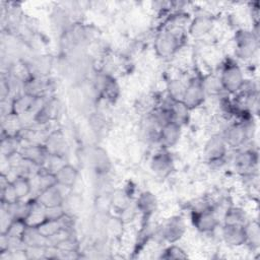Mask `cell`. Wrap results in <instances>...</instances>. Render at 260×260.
<instances>
[{
  "label": "cell",
  "instance_id": "cell-8",
  "mask_svg": "<svg viewBox=\"0 0 260 260\" xmlns=\"http://www.w3.org/2000/svg\"><path fill=\"white\" fill-rule=\"evenodd\" d=\"M151 171L159 178L168 177L174 169V160L167 148H161L150 160Z\"/></svg>",
  "mask_w": 260,
  "mask_h": 260
},
{
  "label": "cell",
  "instance_id": "cell-4",
  "mask_svg": "<svg viewBox=\"0 0 260 260\" xmlns=\"http://www.w3.org/2000/svg\"><path fill=\"white\" fill-rule=\"evenodd\" d=\"M192 221L194 226L201 233H211L219 225L217 212L211 205L207 204L193 210Z\"/></svg>",
  "mask_w": 260,
  "mask_h": 260
},
{
  "label": "cell",
  "instance_id": "cell-7",
  "mask_svg": "<svg viewBox=\"0 0 260 260\" xmlns=\"http://www.w3.org/2000/svg\"><path fill=\"white\" fill-rule=\"evenodd\" d=\"M228 151V145L225 144L223 138L220 134L213 135L205 143L203 154L207 162L216 165L222 162Z\"/></svg>",
  "mask_w": 260,
  "mask_h": 260
},
{
  "label": "cell",
  "instance_id": "cell-15",
  "mask_svg": "<svg viewBox=\"0 0 260 260\" xmlns=\"http://www.w3.org/2000/svg\"><path fill=\"white\" fill-rule=\"evenodd\" d=\"M213 20L209 15H197L190 24L189 32L194 38H202L212 29Z\"/></svg>",
  "mask_w": 260,
  "mask_h": 260
},
{
  "label": "cell",
  "instance_id": "cell-14",
  "mask_svg": "<svg viewBox=\"0 0 260 260\" xmlns=\"http://www.w3.org/2000/svg\"><path fill=\"white\" fill-rule=\"evenodd\" d=\"M22 157L32 164H35L38 167H44L49 153L45 147L44 144H30L20 151Z\"/></svg>",
  "mask_w": 260,
  "mask_h": 260
},
{
  "label": "cell",
  "instance_id": "cell-16",
  "mask_svg": "<svg viewBox=\"0 0 260 260\" xmlns=\"http://www.w3.org/2000/svg\"><path fill=\"white\" fill-rule=\"evenodd\" d=\"M157 208V200L155 196L148 192H142L136 199V210L144 217H149Z\"/></svg>",
  "mask_w": 260,
  "mask_h": 260
},
{
  "label": "cell",
  "instance_id": "cell-19",
  "mask_svg": "<svg viewBox=\"0 0 260 260\" xmlns=\"http://www.w3.org/2000/svg\"><path fill=\"white\" fill-rule=\"evenodd\" d=\"M37 231L46 239L50 240L59 234L63 229L60 219H53V218H45L42 222L35 226Z\"/></svg>",
  "mask_w": 260,
  "mask_h": 260
},
{
  "label": "cell",
  "instance_id": "cell-18",
  "mask_svg": "<svg viewBox=\"0 0 260 260\" xmlns=\"http://www.w3.org/2000/svg\"><path fill=\"white\" fill-rule=\"evenodd\" d=\"M44 145L49 154L63 157L66 148V142L61 132L58 131L50 134V136L47 137Z\"/></svg>",
  "mask_w": 260,
  "mask_h": 260
},
{
  "label": "cell",
  "instance_id": "cell-9",
  "mask_svg": "<svg viewBox=\"0 0 260 260\" xmlns=\"http://www.w3.org/2000/svg\"><path fill=\"white\" fill-rule=\"evenodd\" d=\"M258 155L252 149L239 151L234 158V165L238 172L244 176H252L253 171L257 167Z\"/></svg>",
  "mask_w": 260,
  "mask_h": 260
},
{
  "label": "cell",
  "instance_id": "cell-23",
  "mask_svg": "<svg viewBox=\"0 0 260 260\" xmlns=\"http://www.w3.org/2000/svg\"><path fill=\"white\" fill-rule=\"evenodd\" d=\"M247 221V214L242 208L230 207L224 211L223 224L245 225Z\"/></svg>",
  "mask_w": 260,
  "mask_h": 260
},
{
  "label": "cell",
  "instance_id": "cell-22",
  "mask_svg": "<svg viewBox=\"0 0 260 260\" xmlns=\"http://www.w3.org/2000/svg\"><path fill=\"white\" fill-rule=\"evenodd\" d=\"M245 231V238L246 243L245 245H249L251 249L259 248L260 242V231H259V223L257 220L247 221L244 225Z\"/></svg>",
  "mask_w": 260,
  "mask_h": 260
},
{
  "label": "cell",
  "instance_id": "cell-21",
  "mask_svg": "<svg viewBox=\"0 0 260 260\" xmlns=\"http://www.w3.org/2000/svg\"><path fill=\"white\" fill-rule=\"evenodd\" d=\"M10 183L18 200L25 198L31 191V183L29 178L26 176L18 175L12 181H10Z\"/></svg>",
  "mask_w": 260,
  "mask_h": 260
},
{
  "label": "cell",
  "instance_id": "cell-5",
  "mask_svg": "<svg viewBox=\"0 0 260 260\" xmlns=\"http://www.w3.org/2000/svg\"><path fill=\"white\" fill-rule=\"evenodd\" d=\"M206 94L202 84V77L193 76L186 82L185 92L182 102L190 109H196L205 101Z\"/></svg>",
  "mask_w": 260,
  "mask_h": 260
},
{
  "label": "cell",
  "instance_id": "cell-20",
  "mask_svg": "<svg viewBox=\"0 0 260 260\" xmlns=\"http://www.w3.org/2000/svg\"><path fill=\"white\" fill-rule=\"evenodd\" d=\"M202 84H203V88H204L206 96L207 95L220 96L222 94V92H225L223 90V87H222V84L220 82L218 75L208 74L206 76H203Z\"/></svg>",
  "mask_w": 260,
  "mask_h": 260
},
{
  "label": "cell",
  "instance_id": "cell-13",
  "mask_svg": "<svg viewBox=\"0 0 260 260\" xmlns=\"http://www.w3.org/2000/svg\"><path fill=\"white\" fill-rule=\"evenodd\" d=\"M221 238L230 246L239 247L245 245V231L244 225L223 224L221 228Z\"/></svg>",
  "mask_w": 260,
  "mask_h": 260
},
{
  "label": "cell",
  "instance_id": "cell-3",
  "mask_svg": "<svg viewBox=\"0 0 260 260\" xmlns=\"http://www.w3.org/2000/svg\"><path fill=\"white\" fill-rule=\"evenodd\" d=\"M250 130H253L250 118L239 120L226 126L221 137L223 138L228 147L241 148L250 138Z\"/></svg>",
  "mask_w": 260,
  "mask_h": 260
},
{
  "label": "cell",
  "instance_id": "cell-6",
  "mask_svg": "<svg viewBox=\"0 0 260 260\" xmlns=\"http://www.w3.org/2000/svg\"><path fill=\"white\" fill-rule=\"evenodd\" d=\"M236 52L240 58H252L258 49V37L253 30L240 29L235 36Z\"/></svg>",
  "mask_w": 260,
  "mask_h": 260
},
{
  "label": "cell",
  "instance_id": "cell-25",
  "mask_svg": "<svg viewBox=\"0 0 260 260\" xmlns=\"http://www.w3.org/2000/svg\"><path fill=\"white\" fill-rule=\"evenodd\" d=\"M160 257L164 259H183L187 258V254L181 247L172 244L164 250V254H161Z\"/></svg>",
  "mask_w": 260,
  "mask_h": 260
},
{
  "label": "cell",
  "instance_id": "cell-1",
  "mask_svg": "<svg viewBox=\"0 0 260 260\" xmlns=\"http://www.w3.org/2000/svg\"><path fill=\"white\" fill-rule=\"evenodd\" d=\"M183 41L184 29L182 26H168L155 38L154 49L159 57L168 58L181 48Z\"/></svg>",
  "mask_w": 260,
  "mask_h": 260
},
{
  "label": "cell",
  "instance_id": "cell-2",
  "mask_svg": "<svg viewBox=\"0 0 260 260\" xmlns=\"http://www.w3.org/2000/svg\"><path fill=\"white\" fill-rule=\"evenodd\" d=\"M218 77L223 90L230 94L238 93L246 81L242 68L238 63L232 60L226 61L222 65Z\"/></svg>",
  "mask_w": 260,
  "mask_h": 260
},
{
  "label": "cell",
  "instance_id": "cell-24",
  "mask_svg": "<svg viewBox=\"0 0 260 260\" xmlns=\"http://www.w3.org/2000/svg\"><path fill=\"white\" fill-rule=\"evenodd\" d=\"M185 87L186 82H183L180 79L171 80L168 85V96L174 101H182L185 92Z\"/></svg>",
  "mask_w": 260,
  "mask_h": 260
},
{
  "label": "cell",
  "instance_id": "cell-17",
  "mask_svg": "<svg viewBox=\"0 0 260 260\" xmlns=\"http://www.w3.org/2000/svg\"><path fill=\"white\" fill-rule=\"evenodd\" d=\"M55 176H56L58 185L65 188H71L74 186V184L77 181L78 172L73 166L64 164L62 167H60L56 171Z\"/></svg>",
  "mask_w": 260,
  "mask_h": 260
},
{
  "label": "cell",
  "instance_id": "cell-10",
  "mask_svg": "<svg viewBox=\"0 0 260 260\" xmlns=\"http://www.w3.org/2000/svg\"><path fill=\"white\" fill-rule=\"evenodd\" d=\"M186 226L183 219L179 216L170 218L160 229V237L170 244L179 241L185 234Z\"/></svg>",
  "mask_w": 260,
  "mask_h": 260
},
{
  "label": "cell",
  "instance_id": "cell-12",
  "mask_svg": "<svg viewBox=\"0 0 260 260\" xmlns=\"http://www.w3.org/2000/svg\"><path fill=\"white\" fill-rule=\"evenodd\" d=\"M181 137V126L174 123L169 122L161 126L158 131V143L161 148H170L177 144Z\"/></svg>",
  "mask_w": 260,
  "mask_h": 260
},
{
  "label": "cell",
  "instance_id": "cell-11",
  "mask_svg": "<svg viewBox=\"0 0 260 260\" xmlns=\"http://www.w3.org/2000/svg\"><path fill=\"white\" fill-rule=\"evenodd\" d=\"M61 188L62 186L57 184L53 187L40 191V194L37 196L36 201L44 208L63 205L65 202V196Z\"/></svg>",
  "mask_w": 260,
  "mask_h": 260
}]
</instances>
